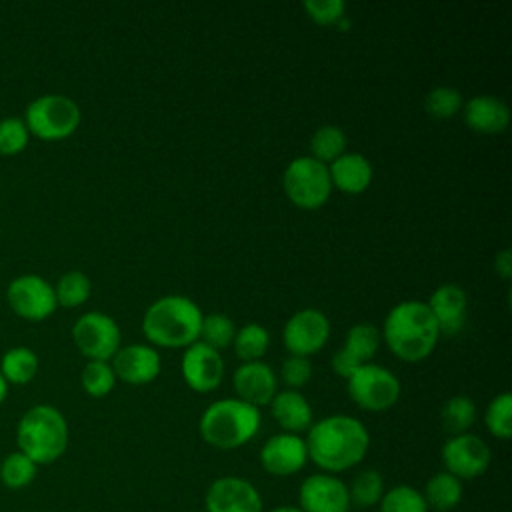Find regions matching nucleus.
I'll return each mask as SVG.
<instances>
[{
	"instance_id": "obj_1",
	"label": "nucleus",
	"mask_w": 512,
	"mask_h": 512,
	"mask_svg": "<svg viewBox=\"0 0 512 512\" xmlns=\"http://www.w3.org/2000/svg\"><path fill=\"white\" fill-rule=\"evenodd\" d=\"M304 442L308 460L326 474H336L364 460L370 434L360 420L346 414H332L312 424Z\"/></svg>"
},
{
	"instance_id": "obj_2",
	"label": "nucleus",
	"mask_w": 512,
	"mask_h": 512,
	"mask_svg": "<svg viewBox=\"0 0 512 512\" xmlns=\"http://www.w3.org/2000/svg\"><path fill=\"white\" fill-rule=\"evenodd\" d=\"M440 330L426 302L404 300L384 320V340L394 356L418 362L432 354Z\"/></svg>"
},
{
	"instance_id": "obj_3",
	"label": "nucleus",
	"mask_w": 512,
	"mask_h": 512,
	"mask_svg": "<svg viewBox=\"0 0 512 512\" xmlns=\"http://www.w3.org/2000/svg\"><path fill=\"white\" fill-rule=\"evenodd\" d=\"M204 314L198 304L180 294H170L154 300L142 320L144 336L166 348H180L198 342Z\"/></svg>"
},
{
	"instance_id": "obj_4",
	"label": "nucleus",
	"mask_w": 512,
	"mask_h": 512,
	"mask_svg": "<svg viewBox=\"0 0 512 512\" xmlns=\"http://www.w3.org/2000/svg\"><path fill=\"white\" fill-rule=\"evenodd\" d=\"M68 422L64 414L50 404L28 408L16 424L18 452L28 456L36 466L56 462L68 448Z\"/></svg>"
},
{
	"instance_id": "obj_5",
	"label": "nucleus",
	"mask_w": 512,
	"mask_h": 512,
	"mask_svg": "<svg viewBox=\"0 0 512 512\" xmlns=\"http://www.w3.org/2000/svg\"><path fill=\"white\" fill-rule=\"evenodd\" d=\"M260 410L240 398L212 402L200 416L198 430L206 444L220 450H234L250 442L260 430Z\"/></svg>"
},
{
	"instance_id": "obj_6",
	"label": "nucleus",
	"mask_w": 512,
	"mask_h": 512,
	"mask_svg": "<svg viewBox=\"0 0 512 512\" xmlns=\"http://www.w3.org/2000/svg\"><path fill=\"white\" fill-rule=\"evenodd\" d=\"M80 118V108L72 98L64 94H44L26 106L22 120L36 138L62 140L76 132Z\"/></svg>"
},
{
	"instance_id": "obj_7",
	"label": "nucleus",
	"mask_w": 512,
	"mask_h": 512,
	"mask_svg": "<svg viewBox=\"0 0 512 512\" xmlns=\"http://www.w3.org/2000/svg\"><path fill=\"white\" fill-rule=\"evenodd\" d=\"M282 186L286 196L306 210L320 208L332 192L328 166L312 156L294 158L284 170Z\"/></svg>"
},
{
	"instance_id": "obj_8",
	"label": "nucleus",
	"mask_w": 512,
	"mask_h": 512,
	"mask_svg": "<svg viewBox=\"0 0 512 512\" xmlns=\"http://www.w3.org/2000/svg\"><path fill=\"white\" fill-rule=\"evenodd\" d=\"M350 398L364 410L382 412L400 398V380L386 368L366 362L348 378Z\"/></svg>"
},
{
	"instance_id": "obj_9",
	"label": "nucleus",
	"mask_w": 512,
	"mask_h": 512,
	"mask_svg": "<svg viewBox=\"0 0 512 512\" xmlns=\"http://www.w3.org/2000/svg\"><path fill=\"white\" fill-rule=\"evenodd\" d=\"M72 340L88 360L108 362L120 348V328L104 312H86L74 322Z\"/></svg>"
},
{
	"instance_id": "obj_10",
	"label": "nucleus",
	"mask_w": 512,
	"mask_h": 512,
	"mask_svg": "<svg viewBox=\"0 0 512 512\" xmlns=\"http://www.w3.org/2000/svg\"><path fill=\"white\" fill-rule=\"evenodd\" d=\"M6 300L16 316L30 322L48 318L58 306L54 286L38 274L16 276L6 288Z\"/></svg>"
},
{
	"instance_id": "obj_11",
	"label": "nucleus",
	"mask_w": 512,
	"mask_h": 512,
	"mask_svg": "<svg viewBox=\"0 0 512 512\" xmlns=\"http://www.w3.org/2000/svg\"><path fill=\"white\" fill-rule=\"evenodd\" d=\"M442 464L458 480H472L488 470L490 448L476 434H456L442 446Z\"/></svg>"
},
{
	"instance_id": "obj_12",
	"label": "nucleus",
	"mask_w": 512,
	"mask_h": 512,
	"mask_svg": "<svg viewBox=\"0 0 512 512\" xmlns=\"http://www.w3.org/2000/svg\"><path fill=\"white\" fill-rule=\"evenodd\" d=\"M330 336V322L324 312L316 308H304L290 316L284 324L282 340L292 356H304L318 352Z\"/></svg>"
},
{
	"instance_id": "obj_13",
	"label": "nucleus",
	"mask_w": 512,
	"mask_h": 512,
	"mask_svg": "<svg viewBox=\"0 0 512 512\" xmlns=\"http://www.w3.org/2000/svg\"><path fill=\"white\" fill-rule=\"evenodd\" d=\"M298 508L302 512H350L348 486L336 474H310L300 484Z\"/></svg>"
},
{
	"instance_id": "obj_14",
	"label": "nucleus",
	"mask_w": 512,
	"mask_h": 512,
	"mask_svg": "<svg viewBox=\"0 0 512 512\" xmlns=\"http://www.w3.org/2000/svg\"><path fill=\"white\" fill-rule=\"evenodd\" d=\"M206 512H262V496L240 476H220L206 490Z\"/></svg>"
},
{
	"instance_id": "obj_15",
	"label": "nucleus",
	"mask_w": 512,
	"mask_h": 512,
	"mask_svg": "<svg viewBox=\"0 0 512 512\" xmlns=\"http://www.w3.org/2000/svg\"><path fill=\"white\" fill-rule=\"evenodd\" d=\"M182 376L184 382L196 392H212L218 388L224 376V360L218 350L208 344L194 342L186 346L182 354Z\"/></svg>"
},
{
	"instance_id": "obj_16",
	"label": "nucleus",
	"mask_w": 512,
	"mask_h": 512,
	"mask_svg": "<svg viewBox=\"0 0 512 512\" xmlns=\"http://www.w3.org/2000/svg\"><path fill=\"white\" fill-rule=\"evenodd\" d=\"M308 462L306 442L298 434H274L260 448V464L272 476H292Z\"/></svg>"
},
{
	"instance_id": "obj_17",
	"label": "nucleus",
	"mask_w": 512,
	"mask_h": 512,
	"mask_svg": "<svg viewBox=\"0 0 512 512\" xmlns=\"http://www.w3.org/2000/svg\"><path fill=\"white\" fill-rule=\"evenodd\" d=\"M112 370L128 384H148L160 374V354L150 346L130 344L112 356Z\"/></svg>"
},
{
	"instance_id": "obj_18",
	"label": "nucleus",
	"mask_w": 512,
	"mask_h": 512,
	"mask_svg": "<svg viewBox=\"0 0 512 512\" xmlns=\"http://www.w3.org/2000/svg\"><path fill=\"white\" fill-rule=\"evenodd\" d=\"M232 382L240 400L256 408L270 404L276 396V376L272 368L260 360L244 362L242 366H238Z\"/></svg>"
},
{
	"instance_id": "obj_19",
	"label": "nucleus",
	"mask_w": 512,
	"mask_h": 512,
	"mask_svg": "<svg viewBox=\"0 0 512 512\" xmlns=\"http://www.w3.org/2000/svg\"><path fill=\"white\" fill-rule=\"evenodd\" d=\"M466 292L458 284H442L438 286L430 300L426 302L440 334L454 336L464 326L466 318Z\"/></svg>"
},
{
	"instance_id": "obj_20",
	"label": "nucleus",
	"mask_w": 512,
	"mask_h": 512,
	"mask_svg": "<svg viewBox=\"0 0 512 512\" xmlns=\"http://www.w3.org/2000/svg\"><path fill=\"white\" fill-rule=\"evenodd\" d=\"M466 124L480 134H500L510 122V110L506 102L496 96H474L464 106Z\"/></svg>"
},
{
	"instance_id": "obj_21",
	"label": "nucleus",
	"mask_w": 512,
	"mask_h": 512,
	"mask_svg": "<svg viewBox=\"0 0 512 512\" xmlns=\"http://www.w3.org/2000/svg\"><path fill=\"white\" fill-rule=\"evenodd\" d=\"M330 182L346 194H360L372 180V166L360 152H344L328 166Z\"/></svg>"
},
{
	"instance_id": "obj_22",
	"label": "nucleus",
	"mask_w": 512,
	"mask_h": 512,
	"mask_svg": "<svg viewBox=\"0 0 512 512\" xmlns=\"http://www.w3.org/2000/svg\"><path fill=\"white\" fill-rule=\"evenodd\" d=\"M272 416L288 434H298L312 426V408L298 390L276 392L272 398Z\"/></svg>"
},
{
	"instance_id": "obj_23",
	"label": "nucleus",
	"mask_w": 512,
	"mask_h": 512,
	"mask_svg": "<svg viewBox=\"0 0 512 512\" xmlns=\"http://www.w3.org/2000/svg\"><path fill=\"white\" fill-rule=\"evenodd\" d=\"M462 494H464L462 480H458L456 476H452L446 470L428 478V482L424 486V492H422L428 510L432 508L436 512L454 510L460 504Z\"/></svg>"
},
{
	"instance_id": "obj_24",
	"label": "nucleus",
	"mask_w": 512,
	"mask_h": 512,
	"mask_svg": "<svg viewBox=\"0 0 512 512\" xmlns=\"http://www.w3.org/2000/svg\"><path fill=\"white\" fill-rule=\"evenodd\" d=\"M38 372V356L28 346H14L2 354L0 374L8 384H28Z\"/></svg>"
},
{
	"instance_id": "obj_25",
	"label": "nucleus",
	"mask_w": 512,
	"mask_h": 512,
	"mask_svg": "<svg viewBox=\"0 0 512 512\" xmlns=\"http://www.w3.org/2000/svg\"><path fill=\"white\" fill-rule=\"evenodd\" d=\"M382 494H384V478L380 476L378 470H372V468L356 472L348 486L350 504H354L360 510L376 506Z\"/></svg>"
},
{
	"instance_id": "obj_26",
	"label": "nucleus",
	"mask_w": 512,
	"mask_h": 512,
	"mask_svg": "<svg viewBox=\"0 0 512 512\" xmlns=\"http://www.w3.org/2000/svg\"><path fill=\"white\" fill-rule=\"evenodd\" d=\"M36 474L38 466L18 450L6 454L0 462V482L8 490H22L30 486Z\"/></svg>"
},
{
	"instance_id": "obj_27",
	"label": "nucleus",
	"mask_w": 512,
	"mask_h": 512,
	"mask_svg": "<svg viewBox=\"0 0 512 512\" xmlns=\"http://www.w3.org/2000/svg\"><path fill=\"white\" fill-rule=\"evenodd\" d=\"M440 420H442L444 430L450 432L452 436L464 434L476 420L474 400L464 394L448 398L440 410Z\"/></svg>"
},
{
	"instance_id": "obj_28",
	"label": "nucleus",
	"mask_w": 512,
	"mask_h": 512,
	"mask_svg": "<svg viewBox=\"0 0 512 512\" xmlns=\"http://www.w3.org/2000/svg\"><path fill=\"white\" fill-rule=\"evenodd\" d=\"M344 148H346V134L336 124H324V126L316 128V132L310 138L312 158L322 164L332 162L338 156H342Z\"/></svg>"
},
{
	"instance_id": "obj_29",
	"label": "nucleus",
	"mask_w": 512,
	"mask_h": 512,
	"mask_svg": "<svg viewBox=\"0 0 512 512\" xmlns=\"http://www.w3.org/2000/svg\"><path fill=\"white\" fill-rule=\"evenodd\" d=\"M90 292H92V282L80 270H70L62 274L58 284L54 286L56 302L58 306H64V308H76L84 304L90 298Z\"/></svg>"
},
{
	"instance_id": "obj_30",
	"label": "nucleus",
	"mask_w": 512,
	"mask_h": 512,
	"mask_svg": "<svg viewBox=\"0 0 512 512\" xmlns=\"http://www.w3.org/2000/svg\"><path fill=\"white\" fill-rule=\"evenodd\" d=\"M268 342H270L268 330L260 324L242 326L240 330H236L234 340H232L236 356L244 362L260 360L268 348Z\"/></svg>"
},
{
	"instance_id": "obj_31",
	"label": "nucleus",
	"mask_w": 512,
	"mask_h": 512,
	"mask_svg": "<svg viewBox=\"0 0 512 512\" xmlns=\"http://www.w3.org/2000/svg\"><path fill=\"white\" fill-rule=\"evenodd\" d=\"M380 346V332L374 324H354L348 332H346V340H344V350H348L354 358H358L362 364L370 362V358L376 354Z\"/></svg>"
},
{
	"instance_id": "obj_32",
	"label": "nucleus",
	"mask_w": 512,
	"mask_h": 512,
	"mask_svg": "<svg viewBox=\"0 0 512 512\" xmlns=\"http://www.w3.org/2000/svg\"><path fill=\"white\" fill-rule=\"evenodd\" d=\"M378 506L380 512H428L422 492L408 484H398L386 490Z\"/></svg>"
},
{
	"instance_id": "obj_33",
	"label": "nucleus",
	"mask_w": 512,
	"mask_h": 512,
	"mask_svg": "<svg viewBox=\"0 0 512 512\" xmlns=\"http://www.w3.org/2000/svg\"><path fill=\"white\" fill-rule=\"evenodd\" d=\"M486 428L492 436L508 440L512 436V394L502 392L490 400L484 412Z\"/></svg>"
},
{
	"instance_id": "obj_34",
	"label": "nucleus",
	"mask_w": 512,
	"mask_h": 512,
	"mask_svg": "<svg viewBox=\"0 0 512 512\" xmlns=\"http://www.w3.org/2000/svg\"><path fill=\"white\" fill-rule=\"evenodd\" d=\"M114 382H116V376L108 362L88 360V364L82 368L80 384H82L84 392L94 398L106 396L114 388Z\"/></svg>"
},
{
	"instance_id": "obj_35",
	"label": "nucleus",
	"mask_w": 512,
	"mask_h": 512,
	"mask_svg": "<svg viewBox=\"0 0 512 512\" xmlns=\"http://www.w3.org/2000/svg\"><path fill=\"white\" fill-rule=\"evenodd\" d=\"M236 334V326L234 322L226 316V314H208L202 318V326H200V336L202 342L208 344L214 350L226 348L228 344H232Z\"/></svg>"
},
{
	"instance_id": "obj_36",
	"label": "nucleus",
	"mask_w": 512,
	"mask_h": 512,
	"mask_svg": "<svg viewBox=\"0 0 512 512\" xmlns=\"http://www.w3.org/2000/svg\"><path fill=\"white\" fill-rule=\"evenodd\" d=\"M424 106L434 118H452L462 108V94L452 86H438L426 94Z\"/></svg>"
},
{
	"instance_id": "obj_37",
	"label": "nucleus",
	"mask_w": 512,
	"mask_h": 512,
	"mask_svg": "<svg viewBox=\"0 0 512 512\" xmlns=\"http://www.w3.org/2000/svg\"><path fill=\"white\" fill-rule=\"evenodd\" d=\"M30 132L22 118L6 116L0 120V154L14 156L28 146Z\"/></svg>"
},
{
	"instance_id": "obj_38",
	"label": "nucleus",
	"mask_w": 512,
	"mask_h": 512,
	"mask_svg": "<svg viewBox=\"0 0 512 512\" xmlns=\"http://www.w3.org/2000/svg\"><path fill=\"white\" fill-rule=\"evenodd\" d=\"M280 376H282V382L288 386V390H298V388L306 386L308 380L312 378V364L304 356H292L290 354L282 362Z\"/></svg>"
},
{
	"instance_id": "obj_39",
	"label": "nucleus",
	"mask_w": 512,
	"mask_h": 512,
	"mask_svg": "<svg viewBox=\"0 0 512 512\" xmlns=\"http://www.w3.org/2000/svg\"><path fill=\"white\" fill-rule=\"evenodd\" d=\"M308 16L318 24H338L344 18L346 4L342 0H304L302 2Z\"/></svg>"
},
{
	"instance_id": "obj_40",
	"label": "nucleus",
	"mask_w": 512,
	"mask_h": 512,
	"mask_svg": "<svg viewBox=\"0 0 512 512\" xmlns=\"http://www.w3.org/2000/svg\"><path fill=\"white\" fill-rule=\"evenodd\" d=\"M362 366V362L358 360V358H354L348 350H344V348H340L334 356H332V370L338 374V376H342V378H350L358 368Z\"/></svg>"
},
{
	"instance_id": "obj_41",
	"label": "nucleus",
	"mask_w": 512,
	"mask_h": 512,
	"mask_svg": "<svg viewBox=\"0 0 512 512\" xmlns=\"http://www.w3.org/2000/svg\"><path fill=\"white\" fill-rule=\"evenodd\" d=\"M494 266H496V272H498L502 278L508 280V278L512 276V252H510V248H504L502 252L496 254Z\"/></svg>"
},
{
	"instance_id": "obj_42",
	"label": "nucleus",
	"mask_w": 512,
	"mask_h": 512,
	"mask_svg": "<svg viewBox=\"0 0 512 512\" xmlns=\"http://www.w3.org/2000/svg\"><path fill=\"white\" fill-rule=\"evenodd\" d=\"M6 394H8V382H6L4 376L0 374V404L6 400Z\"/></svg>"
},
{
	"instance_id": "obj_43",
	"label": "nucleus",
	"mask_w": 512,
	"mask_h": 512,
	"mask_svg": "<svg viewBox=\"0 0 512 512\" xmlns=\"http://www.w3.org/2000/svg\"><path fill=\"white\" fill-rule=\"evenodd\" d=\"M270 512H302V510L298 506H278V508H274Z\"/></svg>"
}]
</instances>
